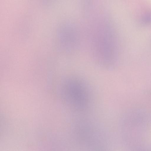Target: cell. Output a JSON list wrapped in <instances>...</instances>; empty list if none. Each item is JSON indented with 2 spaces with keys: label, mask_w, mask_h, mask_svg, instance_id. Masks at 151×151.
<instances>
[{
  "label": "cell",
  "mask_w": 151,
  "mask_h": 151,
  "mask_svg": "<svg viewBox=\"0 0 151 151\" xmlns=\"http://www.w3.org/2000/svg\"><path fill=\"white\" fill-rule=\"evenodd\" d=\"M65 44L67 50L75 53L78 50L80 44V36L78 28L73 24H70L66 28Z\"/></svg>",
  "instance_id": "3"
},
{
  "label": "cell",
  "mask_w": 151,
  "mask_h": 151,
  "mask_svg": "<svg viewBox=\"0 0 151 151\" xmlns=\"http://www.w3.org/2000/svg\"><path fill=\"white\" fill-rule=\"evenodd\" d=\"M88 28L87 39L94 60L103 68L113 69L119 58L118 38L113 26L108 20H101Z\"/></svg>",
  "instance_id": "1"
},
{
  "label": "cell",
  "mask_w": 151,
  "mask_h": 151,
  "mask_svg": "<svg viewBox=\"0 0 151 151\" xmlns=\"http://www.w3.org/2000/svg\"><path fill=\"white\" fill-rule=\"evenodd\" d=\"M143 22L145 23H149L151 22V14L148 13L145 15L143 19Z\"/></svg>",
  "instance_id": "4"
},
{
  "label": "cell",
  "mask_w": 151,
  "mask_h": 151,
  "mask_svg": "<svg viewBox=\"0 0 151 151\" xmlns=\"http://www.w3.org/2000/svg\"><path fill=\"white\" fill-rule=\"evenodd\" d=\"M66 87L73 106L82 107L87 103L88 89L82 79L75 76L70 77L67 81Z\"/></svg>",
  "instance_id": "2"
}]
</instances>
